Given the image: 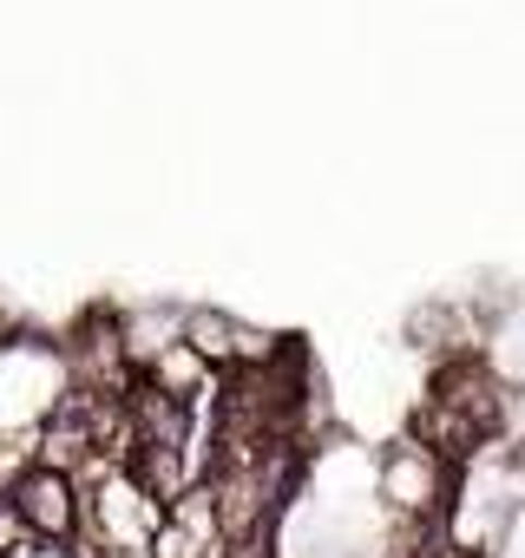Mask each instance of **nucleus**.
Returning a JSON list of instances; mask_svg holds the SVG:
<instances>
[{
  "instance_id": "4",
  "label": "nucleus",
  "mask_w": 525,
  "mask_h": 558,
  "mask_svg": "<svg viewBox=\"0 0 525 558\" xmlns=\"http://www.w3.org/2000/svg\"><path fill=\"white\" fill-rule=\"evenodd\" d=\"M125 421H132V447H171V453H191V447H197V408L158 395L151 381H132ZM191 460H197V453H191Z\"/></svg>"
},
{
  "instance_id": "7",
  "label": "nucleus",
  "mask_w": 525,
  "mask_h": 558,
  "mask_svg": "<svg viewBox=\"0 0 525 558\" xmlns=\"http://www.w3.org/2000/svg\"><path fill=\"white\" fill-rule=\"evenodd\" d=\"M499 473H505V480H525V440H505V453H499Z\"/></svg>"
},
{
  "instance_id": "6",
  "label": "nucleus",
  "mask_w": 525,
  "mask_h": 558,
  "mask_svg": "<svg viewBox=\"0 0 525 558\" xmlns=\"http://www.w3.org/2000/svg\"><path fill=\"white\" fill-rule=\"evenodd\" d=\"M21 545H34V538H27V519H21L14 493H0V558H14Z\"/></svg>"
},
{
  "instance_id": "1",
  "label": "nucleus",
  "mask_w": 525,
  "mask_h": 558,
  "mask_svg": "<svg viewBox=\"0 0 525 558\" xmlns=\"http://www.w3.org/2000/svg\"><path fill=\"white\" fill-rule=\"evenodd\" d=\"M375 499L394 525H447V512L460 499V466L401 427L375 460Z\"/></svg>"
},
{
  "instance_id": "3",
  "label": "nucleus",
  "mask_w": 525,
  "mask_h": 558,
  "mask_svg": "<svg viewBox=\"0 0 525 558\" xmlns=\"http://www.w3.org/2000/svg\"><path fill=\"white\" fill-rule=\"evenodd\" d=\"M8 493H14V506L27 519V538H40V545H80V519H86V486L80 480L27 466Z\"/></svg>"
},
{
  "instance_id": "5",
  "label": "nucleus",
  "mask_w": 525,
  "mask_h": 558,
  "mask_svg": "<svg viewBox=\"0 0 525 558\" xmlns=\"http://www.w3.org/2000/svg\"><path fill=\"white\" fill-rule=\"evenodd\" d=\"M178 342L210 368V375H236V316L217 303H184V329Z\"/></svg>"
},
{
  "instance_id": "2",
  "label": "nucleus",
  "mask_w": 525,
  "mask_h": 558,
  "mask_svg": "<svg viewBox=\"0 0 525 558\" xmlns=\"http://www.w3.org/2000/svg\"><path fill=\"white\" fill-rule=\"evenodd\" d=\"M427 401L434 408H447V414H460L466 427H479V440L492 447L499 434H505V408H512V388L499 381V368L486 362V355H453V362H440L434 368V381H427Z\"/></svg>"
}]
</instances>
